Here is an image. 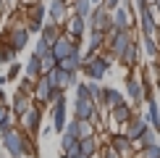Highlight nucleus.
<instances>
[{
	"mask_svg": "<svg viewBox=\"0 0 160 158\" xmlns=\"http://www.w3.org/2000/svg\"><path fill=\"white\" fill-rule=\"evenodd\" d=\"M134 42V32L131 29H108V45H105V55H110L113 61H118V58L123 55V50L129 48V45Z\"/></svg>",
	"mask_w": 160,
	"mask_h": 158,
	"instance_id": "obj_1",
	"label": "nucleus"
},
{
	"mask_svg": "<svg viewBox=\"0 0 160 158\" xmlns=\"http://www.w3.org/2000/svg\"><path fill=\"white\" fill-rule=\"evenodd\" d=\"M110 61L113 58L105 55V53H97V55H92V58H84L82 74L89 79V82H102V79L108 76V71H110Z\"/></svg>",
	"mask_w": 160,
	"mask_h": 158,
	"instance_id": "obj_2",
	"label": "nucleus"
},
{
	"mask_svg": "<svg viewBox=\"0 0 160 158\" xmlns=\"http://www.w3.org/2000/svg\"><path fill=\"white\" fill-rule=\"evenodd\" d=\"M3 140V148L8 150L11 158H24L26 155V132L24 129H11L5 134H0Z\"/></svg>",
	"mask_w": 160,
	"mask_h": 158,
	"instance_id": "obj_3",
	"label": "nucleus"
},
{
	"mask_svg": "<svg viewBox=\"0 0 160 158\" xmlns=\"http://www.w3.org/2000/svg\"><path fill=\"white\" fill-rule=\"evenodd\" d=\"M126 95L131 105L147 103V90H144V76L142 74H129L126 76Z\"/></svg>",
	"mask_w": 160,
	"mask_h": 158,
	"instance_id": "obj_4",
	"label": "nucleus"
},
{
	"mask_svg": "<svg viewBox=\"0 0 160 158\" xmlns=\"http://www.w3.org/2000/svg\"><path fill=\"white\" fill-rule=\"evenodd\" d=\"M74 118L95 124L100 118V105L92 100V97H74Z\"/></svg>",
	"mask_w": 160,
	"mask_h": 158,
	"instance_id": "obj_5",
	"label": "nucleus"
},
{
	"mask_svg": "<svg viewBox=\"0 0 160 158\" xmlns=\"http://www.w3.org/2000/svg\"><path fill=\"white\" fill-rule=\"evenodd\" d=\"M137 24H139V32H142V37H158V13L152 5H147V8H142L137 13Z\"/></svg>",
	"mask_w": 160,
	"mask_h": 158,
	"instance_id": "obj_6",
	"label": "nucleus"
},
{
	"mask_svg": "<svg viewBox=\"0 0 160 158\" xmlns=\"http://www.w3.org/2000/svg\"><path fill=\"white\" fill-rule=\"evenodd\" d=\"M39 124H42V105L39 103H34L24 116H18V127H21L29 137L39 134Z\"/></svg>",
	"mask_w": 160,
	"mask_h": 158,
	"instance_id": "obj_7",
	"label": "nucleus"
},
{
	"mask_svg": "<svg viewBox=\"0 0 160 158\" xmlns=\"http://www.w3.org/2000/svg\"><path fill=\"white\" fill-rule=\"evenodd\" d=\"M29 37H32V32L26 29V24H13L11 29L3 34V40H5V42H8L16 53H21L26 45H29Z\"/></svg>",
	"mask_w": 160,
	"mask_h": 158,
	"instance_id": "obj_8",
	"label": "nucleus"
},
{
	"mask_svg": "<svg viewBox=\"0 0 160 158\" xmlns=\"http://www.w3.org/2000/svg\"><path fill=\"white\" fill-rule=\"evenodd\" d=\"M89 29L95 32H108L113 29V13L105 8V5H95L89 13Z\"/></svg>",
	"mask_w": 160,
	"mask_h": 158,
	"instance_id": "obj_9",
	"label": "nucleus"
},
{
	"mask_svg": "<svg viewBox=\"0 0 160 158\" xmlns=\"http://www.w3.org/2000/svg\"><path fill=\"white\" fill-rule=\"evenodd\" d=\"M76 50H82V42H79V40H74L71 34H66V32L58 37V42H52V55H55L58 61L68 58L71 53H76Z\"/></svg>",
	"mask_w": 160,
	"mask_h": 158,
	"instance_id": "obj_10",
	"label": "nucleus"
},
{
	"mask_svg": "<svg viewBox=\"0 0 160 158\" xmlns=\"http://www.w3.org/2000/svg\"><path fill=\"white\" fill-rule=\"evenodd\" d=\"M48 16H50V21L66 26V21H68V16H71V0H50Z\"/></svg>",
	"mask_w": 160,
	"mask_h": 158,
	"instance_id": "obj_11",
	"label": "nucleus"
},
{
	"mask_svg": "<svg viewBox=\"0 0 160 158\" xmlns=\"http://www.w3.org/2000/svg\"><path fill=\"white\" fill-rule=\"evenodd\" d=\"M108 145H110V148H116L123 158H131V155L137 153V145L126 137V132H113V134L108 137Z\"/></svg>",
	"mask_w": 160,
	"mask_h": 158,
	"instance_id": "obj_12",
	"label": "nucleus"
},
{
	"mask_svg": "<svg viewBox=\"0 0 160 158\" xmlns=\"http://www.w3.org/2000/svg\"><path fill=\"white\" fill-rule=\"evenodd\" d=\"M52 111V129H55V134H63L66 127H68V118H66V111H68V103H66V97H61L58 103L50 105Z\"/></svg>",
	"mask_w": 160,
	"mask_h": 158,
	"instance_id": "obj_13",
	"label": "nucleus"
},
{
	"mask_svg": "<svg viewBox=\"0 0 160 158\" xmlns=\"http://www.w3.org/2000/svg\"><path fill=\"white\" fill-rule=\"evenodd\" d=\"M87 29H89V18L76 16V13H71V16H68V21H66V34H71L74 40H79V42H84Z\"/></svg>",
	"mask_w": 160,
	"mask_h": 158,
	"instance_id": "obj_14",
	"label": "nucleus"
},
{
	"mask_svg": "<svg viewBox=\"0 0 160 158\" xmlns=\"http://www.w3.org/2000/svg\"><path fill=\"white\" fill-rule=\"evenodd\" d=\"M150 129V121L144 116H139V113H134V118H131L129 124H126V137H129L131 142H142V137H144V132Z\"/></svg>",
	"mask_w": 160,
	"mask_h": 158,
	"instance_id": "obj_15",
	"label": "nucleus"
},
{
	"mask_svg": "<svg viewBox=\"0 0 160 158\" xmlns=\"http://www.w3.org/2000/svg\"><path fill=\"white\" fill-rule=\"evenodd\" d=\"M32 105H34V95H32V92H24L21 87H18V92L11 97V111L16 116H24Z\"/></svg>",
	"mask_w": 160,
	"mask_h": 158,
	"instance_id": "obj_16",
	"label": "nucleus"
},
{
	"mask_svg": "<svg viewBox=\"0 0 160 158\" xmlns=\"http://www.w3.org/2000/svg\"><path fill=\"white\" fill-rule=\"evenodd\" d=\"M139 58H142V45L134 40V42L123 50V55L118 58V63H121L123 69H139Z\"/></svg>",
	"mask_w": 160,
	"mask_h": 158,
	"instance_id": "obj_17",
	"label": "nucleus"
},
{
	"mask_svg": "<svg viewBox=\"0 0 160 158\" xmlns=\"http://www.w3.org/2000/svg\"><path fill=\"white\" fill-rule=\"evenodd\" d=\"M68 134H74L76 140H84V137H92L95 134V124L92 121H82V118H71L68 127H66Z\"/></svg>",
	"mask_w": 160,
	"mask_h": 158,
	"instance_id": "obj_18",
	"label": "nucleus"
},
{
	"mask_svg": "<svg viewBox=\"0 0 160 158\" xmlns=\"http://www.w3.org/2000/svg\"><path fill=\"white\" fill-rule=\"evenodd\" d=\"M131 118H134V105L121 103V105H116V108H110V121L116 124V127H126Z\"/></svg>",
	"mask_w": 160,
	"mask_h": 158,
	"instance_id": "obj_19",
	"label": "nucleus"
},
{
	"mask_svg": "<svg viewBox=\"0 0 160 158\" xmlns=\"http://www.w3.org/2000/svg\"><path fill=\"white\" fill-rule=\"evenodd\" d=\"M113 29H134V18H131V8L129 5H121V8L113 11Z\"/></svg>",
	"mask_w": 160,
	"mask_h": 158,
	"instance_id": "obj_20",
	"label": "nucleus"
},
{
	"mask_svg": "<svg viewBox=\"0 0 160 158\" xmlns=\"http://www.w3.org/2000/svg\"><path fill=\"white\" fill-rule=\"evenodd\" d=\"M121 103H126V95L118 87H105V92H102V108H116V105H121Z\"/></svg>",
	"mask_w": 160,
	"mask_h": 158,
	"instance_id": "obj_21",
	"label": "nucleus"
},
{
	"mask_svg": "<svg viewBox=\"0 0 160 158\" xmlns=\"http://www.w3.org/2000/svg\"><path fill=\"white\" fill-rule=\"evenodd\" d=\"M144 105H147V111H144V118H147L150 127L160 134V105H158V100H155V97H147V103H144Z\"/></svg>",
	"mask_w": 160,
	"mask_h": 158,
	"instance_id": "obj_22",
	"label": "nucleus"
},
{
	"mask_svg": "<svg viewBox=\"0 0 160 158\" xmlns=\"http://www.w3.org/2000/svg\"><path fill=\"white\" fill-rule=\"evenodd\" d=\"M61 153H66L68 158L82 155V150H79V140H76L74 134H68V132H63V134H61Z\"/></svg>",
	"mask_w": 160,
	"mask_h": 158,
	"instance_id": "obj_23",
	"label": "nucleus"
},
{
	"mask_svg": "<svg viewBox=\"0 0 160 158\" xmlns=\"http://www.w3.org/2000/svg\"><path fill=\"white\" fill-rule=\"evenodd\" d=\"M24 74L29 76V79H39V76H45V69H42V58H39L37 53H32V58L24 63Z\"/></svg>",
	"mask_w": 160,
	"mask_h": 158,
	"instance_id": "obj_24",
	"label": "nucleus"
},
{
	"mask_svg": "<svg viewBox=\"0 0 160 158\" xmlns=\"http://www.w3.org/2000/svg\"><path fill=\"white\" fill-rule=\"evenodd\" d=\"M139 42H142V50L147 53V58L152 63H158L160 61V42H158V37H142Z\"/></svg>",
	"mask_w": 160,
	"mask_h": 158,
	"instance_id": "obj_25",
	"label": "nucleus"
},
{
	"mask_svg": "<svg viewBox=\"0 0 160 158\" xmlns=\"http://www.w3.org/2000/svg\"><path fill=\"white\" fill-rule=\"evenodd\" d=\"M63 34V26L61 24H55V21H45V26H42V32H39V37L45 40V42H58V37Z\"/></svg>",
	"mask_w": 160,
	"mask_h": 158,
	"instance_id": "obj_26",
	"label": "nucleus"
},
{
	"mask_svg": "<svg viewBox=\"0 0 160 158\" xmlns=\"http://www.w3.org/2000/svg\"><path fill=\"white\" fill-rule=\"evenodd\" d=\"M58 66H61V69H66V71H82V69H84V53H82V50L71 53V55L63 58Z\"/></svg>",
	"mask_w": 160,
	"mask_h": 158,
	"instance_id": "obj_27",
	"label": "nucleus"
},
{
	"mask_svg": "<svg viewBox=\"0 0 160 158\" xmlns=\"http://www.w3.org/2000/svg\"><path fill=\"white\" fill-rule=\"evenodd\" d=\"M79 150H82V155H87V158H95V155H100V142H97V137L92 134V137H84V140H79Z\"/></svg>",
	"mask_w": 160,
	"mask_h": 158,
	"instance_id": "obj_28",
	"label": "nucleus"
},
{
	"mask_svg": "<svg viewBox=\"0 0 160 158\" xmlns=\"http://www.w3.org/2000/svg\"><path fill=\"white\" fill-rule=\"evenodd\" d=\"M45 16H48V5H45L42 0L26 8V21H37V24H45Z\"/></svg>",
	"mask_w": 160,
	"mask_h": 158,
	"instance_id": "obj_29",
	"label": "nucleus"
},
{
	"mask_svg": "<svg viewBox=\"0 0 160 158\" xmlns=\"http://www.w3.org/2000/svg\"><path fill=\"white\" fill-rule=\"evenodd\" d=\"M92 0H71V13H76V16H84V18H89V13H92Z\"/></svg>",
	"mask_w": 160,
	"mask_h": 158,
	"instance_id": "obj_30",
	"label": "nucleus"
},
{
	"mask_svg": "<svg viewBox=\"0 0 160 158\" xmlns=\"http://www.w3.org/2000/svg\"><path fill=\"white\" fill-rule=\"evenodd\" d=\"M13 61H16V50L0 37V66H3V63H13Z\"/></svg>",
	"mask_w": 160,
	"mask_h": 158,
	"instance_id": "obj_31",
	"label": "nucleus"
},
{
	"mask_svg": "<svg viewBox=\"0 0 160 158\" xmlns=\"http://www.w3.org/2000/svg\"><path fill=\"white\" fill-rule=\"evenodd\" d=\"M87 82H89V79H87ZM102 92H105V87L100 82H89V95H92V100H95L100 108H102Z\"/></svg>",
	"mask_w": 160,
	"mask_h": 158,
	"instance_id": "obj_32",
	"label": "nucleus"
},
{
	"mask_svg": "<svg viewBox=\"0 0 160 158\" xmlns=\"http://www.w3.org/2000/svg\"><path fill=\"white\" fill-rule=\"evenodd\" d=\"M34 53H37L39 58H45V55H48V53H52V45H50V42H45V40L39 37L37 42H34Z\"/></svg>",
	"mask_w": 160,
	"mask_h": 158,
	"instance_id": "obj_33",
	"label": "nucleus"
},
{
	"mask_svg": "<svg viewBox=\"0 0 160 158\" xmlns=\"http://www.w3.org/2000/svg\"><path fill=\"white\" fill-rule=\"evenodd\" d=\"M58 63H61V61H58V58L52 55V53H48V55L42 58V69H45V74H48V71H52V69H55Z\"/></svg>",
	"mask_w": 160,
	"mask_h": 158,
	"instance_id": "obj_34",
	"label": "nucleus"
},
{
	"mask_svg": "<svg viewBox=\"0 0 160 158\" xmlns=\"http://www.w3.org/2000/svg\"><path fill=\"white\" fill-rule=\"evenodd\" d=\"M21 71H24V63H16V61H13V63H8V74H5V76H8V79H16Z\"/></svg>",
	"mask_w": 160,
	"mask_h": 158,
	"instance_id": "obj_35",
	"label": "nucleus"
},
{
	"mask_svg": "<svg viewBox=\"0 0 160 158\" xmlns=\"http://www.w3.org/2000/svg\"><path fill=\"white\" fill-rule=\"evenodd\" d=\"M100 158H123V155L118 153L116 148H110V145H105V148L100 150Z\"/></svg>",
	"mask_w": 160,
	"mask_h": 158,
	"instance_id": "obj_36",
	"label": "nucleus"
},
{
	"mask_svg": "<svg viewBox=\"0 0 160 158\" xmlns=\"http://www.w3.org/2000/svg\"><path fill=\"white\" fill-rule=\"evenodd\" d=\"M74 90H76V97H92L89 95V82H79Z\"/></svg>",
	"mask_w": 160,
	"mask_h": 158,
	"instance_id": "obj_37",
	"label": "nucleus"
},
{
	"mask_svg": "<svg viewBox=\"0 0 160 158\" xmlns=\"http://www.w3.org/2000/svg\"><path fill=\"white\" fill-rule=\"evenodd\" d=\"M102 5H105V8H108V11L113 13V11H116V8H121V5H123V0H105Z\"/></svg>",
	"mask_w": 160,
	"mask_h": 158,
	"instance_id": "obj_38",
	"label": "nucleus"
},
{
	"mask_svg": "<svg viewBox=\"0 0 160 158\" xmlns=\"http://www.w3.org/2000/svg\"><path fill=\"white\" fill-rule=\"evenodd\" d=\"M0 105H5V92L0 90Z\"/></svg>",
	"mask_w": 160,
	"mask_h": 158,
	"instance_id": "obj_39",
	"label": "nucleus"
},
{
	"mask_svg": "<svg viewBox=\"0 0 160 158\" xmlns=\"http://www.w3.org/2000/svg\"><path fill=\"white\" fill-rule=\"evenodd\" d=\"M152 8H155V13H158V16H160V0H158L155 5H152Z\"/></svg>",
	"mask_w": 160,
	"mask_h": 158,
	"instance_id": "obj_40",
	"label": "nucleus"
},
{
	"mask_svg": "<svg viewBox=\"0 0 160 158\" xmlns=\"http://www.w3.org/2000/svg\"><path fill=\"white\" fill-rule=\"evenodd\" d=\"M155 90H158V97H160V76H158V82H155Z\"/></svg>",
	"mask_w": 160,
	"mask_h": 158,
	"instance_id": "obj_41",
	"label": "nucleus"
},
{
	"mask_svg": "<svg viewBox=\"0 0 160 158\" xmlns=\"http://www.w3.org/2000/svg\"><path fill=\"white\" fill-rule=\"evenodd\" d=\"M105 3V0H92V5H102Z\"/></svg>",
	"mask_w": 160,
	"mask_h": 158,
	"instance_id": "obj_42",
	"label": "nucleus"
},
{
	"mask_svg": "<svg viewBox=\"0 0 160 158\" xmlns=\"http://www.w3.org/2000/svg\"><path fill=\"white\" fill-rule=\"evenodd\" d=\"M144 3H147V5H155V3H158V0H144Z\"/></svg>",
	"mask_w": 160,
	"mask_h": 158,
	"instance_id": "obj_43",
	"label": "nucleus"
},
{
	"mask_svg": "<svg viewBox=\"0 0 160 158\" xmlns=\"http://www.w3.org/2000/svg\"><path fill=\"white\" fill-rule=\"evenodd\" d=\"M158 42H160V26H158Z\"/></svg>",
	"mask_w": 160,
	"mask_h": 158,
	"instance_id": "obj_44",
	"label": "nucleus"
},
{
	"mask_svg": "<svg viewBox=\"0 0 160 158\" xmlns=\"http://www.w3.org/2000/svg\"><path fill=\"white\" fill-rule=\"evenodd\" d=\"M5 3H16V0H5Z\"/></svg>",
	"mask_w": 160,
	"mask_h": 158,
	"instance_id": "obj_45",
	"label": "nucleus"
},
{
	"mask_svg": "<svg viewBox=\"0 0 160 158\" xmlns=\"http://www.w3.org/2000/svg\"><path fill=\"white\" fill-rule=\"evenodd\" d=\"M3 3H5V0H0V8H3Z\"/></svg>",
	"mask_w": 160,
	"mask_h": 158,
	"instance_id": "obj_46",
	"label": "nucleus"
},
{
	"mask_svg": "<svg viewBox=\"0 0 160 158\" xmlns=\"http://www.w3.org/2000/svg\"><path fill=\"white\" fill-rule=\"evenodd\" d=\"M0 158H3V155H0Z\"/></svg>",
	"mask_w": 160,
	"mask_h": 158,
	"instance_id": "obj_47",
	"label": "nucleus"
}]
</instances>
